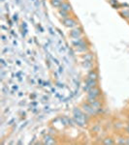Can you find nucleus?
<instances>
[{"label": "nucleus", "instance_id": "obj_1", "mask_svg": "<svg viewBox=\"0 0 129 145\" xmlns=\"http://www.w3.org/2000/svg\"><path fill=\"white\" fill-rule=\"evenodd\" d=\"M91 117L86 114L80 106L74 107L72 110V120L80 128H86L90 125Z\"/></svg>", "mask_w": 129, "mask_h": 145}, {"label": "nucleus", "instance_id": "obj_2", "mask_svg": "<svg viewBox=\"0 0 129 145\" xmlns=\"http://www.w3.org/2000/svg\"><path fill=\"white\" fill-rule=\"evenodd\" d=\"M102 97H103V93H102L101 88H100L99 86H97V87L93 88V89L90 90L88 92H86V101L91 102V101L100 99V98H102Z\"/></svg>", "mask_w": 129, "mask_h": 145}, {"label": "nucleus", "instance_id": "obj_3", "mask_svg": "<svg viewBox=\"0 0 129 145\" xmlns=\"http://www.w3.org/2000/svg\"><path fill=\"white\" fill-rule=\"evenodd\" d=\"M83 36H84V28L81 25H78V26L72 28V29H69V32H68V37H69L70 40L78 39Z\"/></svg>", "mask_w": 129, "mask_h": 145}, {"label": "nucleus", "instance_id": "obj_4", "mask_svg": "<svg viewBox=\"0 0 129 145\" xmlns=\"http://www.w3.org/2000/svg\"><path fill=\"white\" fill-rule=\"evenodd\" d=\"M79 106L81 107V108L83 109V110L86 112V114H88L90 117H94V116L98 115L97 111L95 110L94 107L91 106V105L88 102V101H84V102L82 103V104L80 105Z\"/></svg>", "mask_w": 129, "mask_h": 145}, {"label": "nucleus", "instance_id": "obj_5", "mask_svg": "<svg viewBox=\"0 0 129 145\" xmlns=\"http://www.w3.org/2000/svg\"><path fill=\"white\" fill-rule=\"evenodd\" d=\"M61 23L63 26L68 28V29H72V28L80 25L79 20H77L74 16H71V17H69L67 18H63V20H61Z\"/></svg>", "mask_w": 129, "mask_h": 145}, {"label": "nucleus", "instance_id": "obj_6", "mask_svg": "<svg viewBox=\"0 0 129 145\" xmlns=\"http://www.w3.org/2000/svg\"><path fill=\"white\" fill-rule=\"evenodd\" d=\"M99 86V79H84V92H88L90 90L93 89V88Z\"/></svg>", "mask_w": 129, "mask_h": 145}, {"label": "nucleus", "instance_id": "obj_7", "mask_svg": "<svg viewBox=\"0 0 129 145\" xmlns=\"http://www.w3.org/2000/svg\"><path fill=\"white\" fill-rule=\"evenodd\" d=\"M80 60L81 61H91V62H96V57L95 54L91 51H88V52H84L80 54L79 56Z\"/></svg>", "mask_w": 129, "mask_h": 145}, {"label": "nucleus", "instance_id": "obj_8", "mask_svg": "<svg viewBox=\"0 0 129 145\" xmlns=\"http://www.w3.org/2000/svg\"><path fill=\"white\" fill-rule=\"evenodd\" d=\"M43 143L47 145H53V144H57V140L53 135L48 134L43 137Z\"/></svg>", "mask_w": 129, "mask_h": 145}, {"label": "nucleus", "instance_id": "obj_9", "mask_svg": "<svg viewBox=\"0 0 129 145\" xmlns=\"http://www.w3.org/2000/svg\"><path fill=\"white\" fill-rule=\"evenodd\" d=\"M80 65L86 71H90V70L96 68V62H91V61H81Z\"/></svg>", "mask_w": 129, "mask_h": 145}, {"label": "nucleus", "instance_id": "obj_10", "mask_svg": "<svg viewBox=\"0 0 129 145\" xmlns=\"http://www.w3.org/2000/svg\"><path fill=\"white\" fill-rule=\"evenodd\" d=\"M86 78H88V79H99V72H98L97 68H94V69L88 71V74H86Z\"/></svg>", "mask_w": 129, "mask_h": 145}, {"label": "nucleus", "instance_id": "obj_11", "mask_svg": "<svg viewBox=\"0 0 129 145\" xmlns=\"http://www.w3.org/2000/svg\"><path fill=\"white\" fill-rule=\"evenodd\" d=\"M101 143L105 144V145H113V144H116V138L113 137L112 135H107V137H103L101 138Z\"/></svg>", "mask_w": 129, "mask_h": 145}, {"label": "nucleus", "instance_id": "obj_12", "mask_svg": "<svg viewBox=\"0 0 129 145\" xmlns=\"http://www.w3.org/2000/svg\"><path fill=\"white\" fill-rule=\"evenodd\" d=\"M49 1H50L51 6L53 7V9L58 10V9L61 7V5L64 3L65 1H66V0H49Z\"/></svg>", "mask_w": 129, "mask_h": 145}, {"label": "nucleus", "instance_id": "obj_13", "mask_svg": "<svg viewBox=\"0 0 129 145\" xmlns=\"http://www.w3.org/2000/svg\"><path fill=\"white\" fill-rule=\"evenodd\" d=\"M126 122H122V121H116V122L113 123V127H114L115 130L116 131H120V132H123V129L125 127Z\"/></svg>", "mask_w": 129, "mask_h": 145}, {"label": "nucleus", "instance_id": "obj_14", "mask_svg": "<svg viewBox=\"0 0 129 145\" xmlns=\"http://www.w3.org/2000/svg\"><path fill=\"white\" fill-rule=\"evenodd\" d=\"M58 10H62V11H65V12H69V13H72L73 14V10H72V6H71V4L69 3V2L67 1H65L64 3L62 4L61 7H60Z\"/></svg>", "mask_w": 129, "mask_h": 145}, {"label": "nucleus", "instance_id": "obj_15", "mask_svg": "<svg viewBox=\"0 0 129 145\" xmlns=\"http://www.w3.org/2000/svg\"><path fill=\"white\" fill-rule=\"evenodd\" d=\"M57 15H58V17L61 18V20H63V18H67L69 17H71V16H73V14L69 13V12L62 11V10H57Z\"/></svg>", "mask_w": 129, "mask_h": 145}, {"label": "nucleus", "instance_id": "obj_16", "mask_svg": "<svg viewBox=\"0 0 129 145\" xmlns=\"http://www.w3.org/2000/svg\"><path fill=\"white\" fill-rule=\"evenodd\" d=\"M119 14L121 15V17L125 18L127 22H129V10L124 9V10H121L120 12H119Z\"/></svg>", "mask_w": 129, "mask_h": 145}, {"label": "nucleus", "instance_id": "obj_17", "mask_svg": "<svg viewBox=\"0 0 129 145\" xmlns=\"http://www.w3.org/2000/svg\"><path fill=\"white\" fill-rule=\"evenodd\" d=\"M123 134L125 135H129V124L126 123L125 127L123 129Z\"/></svg>", "mask_w": 129, "mask_h": 145}, {"label": "nucleus", "instance_id": "obj_18", "mask_svg": "<svg viewBox=\"0 0 129 145\" xmlns=\"http://www.w3.org/2000/svg\"><path fill=\"white\" fill-rule=\"evenodd\" d=\"M125 122L127 123V124H129V112L127 114H126V120H125Z\"/></svg>", "mask_w": 129, "mask_h": 145}, {"label": "nucleus", "instance_id": "obj_19", "mask_svg": "<svg viewBox=\"0 0 129 145\" xmlns=\"http://www.w3.org/2000/svg\"><path fill=\"white\" fill-rule=\"evenodd\" d=\"M125 144L129 145V135H126V140H125Z\"/></svg>", "mask_w": 129, "mask_h": 145}]
</instances>
